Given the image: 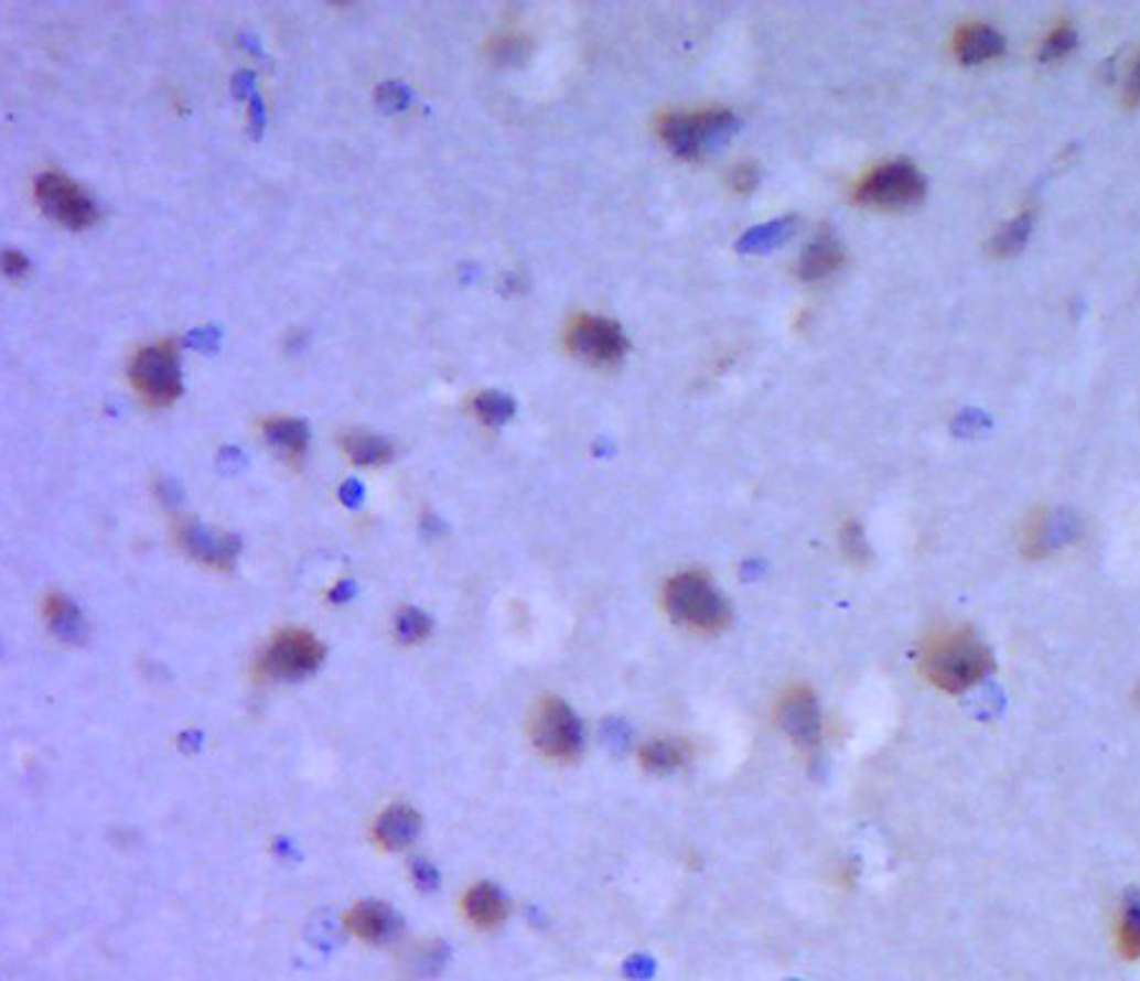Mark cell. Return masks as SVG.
<instances>
[{"label":"cell","instance_id":"20","mask_svg":"<svg viewBox=\"0 0 1140 981\" xmlns=\"http://www.w3.org/2000/svg\"><path fill=\"white\" fill-rule=\"evenodd\" d=\"M845 261V254H841V246L831 236H818L814 244H810L800 256L798 273L800 279L816 281L829 277L831 271L839 269V263Z\"/></svg>","mask_w":1140,"mask_h":981},{"label":"cell","instance_id":"5","mask_svg":"<svg viewBox=\"0 0 1140 981\" xmlns=\"http://www.w3.org/2000/svg\"><path fill=\"white\" fill-rule=\"evenodd\" d=\"M660 139L676 151L678 157L693 159L703 147L719 141L734 128V118L729 110L706 108L693 112H665L660 118Z\"/></svg>","mask_w":1140,"mask_h":981},{"label":"cell","instance_id":"16","mask_svg":"<svg viewBox=\"0 0 1140 981\" xmlns=\"http://www.w3.org/2000/svg\"><path fill=\"white\" fill-rule=\"evenodd\" d=\"M1112 940L1120 959H1140V890H1130L1120 897L1112 918Z\"/></svg>","mask_w":1140,"mask_h":981},{"label":"cell","instance_id":"30","mask_svg":"<svg viewBox=\"0 0 1140 981\" xmlns=\"http://www.w3.org/2000/svg\"><path fill=\"white\" fill-rule=\"evenodd\" d=\"M3 267H6L8 273H26L29 271V259L21 251H13V248H8V251L3 254Z\"/></svg>","mask_w":1140,"mask_h":981},{"label":"cell","instance_id":"9","mask_svg":"<svg viewBox=\"0 0 1140 981\" xmlns=\"http://www.w3.org/2000/svg\"><path fill=\"white\" fill-rule=\"evenodd\" d=\"M36 200L54 220L67 225V228H85L98 218L93 197L62 172H44L36 176Z\"/></svg>","mask_w":1140,"mask_h":981},{"label":"cell","instance_id":"29","mask_svg":"<svg viewBox=\"0 0 1140 981\" xmlns=\"http://www.w3.org/2000/svg\"><path fill=\"white\" fill-rule=\"evenodd\" d=\"M754 184H757V166L750 162L736 164V169L732 172V187L736 192H750Z\"/></svg>","mask_w":1140,"mask_h":981},{"label":"cell","instance_id":"23","mask_svg":"<svg viewBox=\"0 0 1140 981\" xmlns=\"http://www.w3.org/2000/svg\"><path fill=\"white\" fill-rule=\"evenodd\" d=\"M1028 233H1031V215L1023 213V215H1018L1015 220L1005 223L998 233H994L990 251L994 256H1013L1015 251H1021L1023 248V244L1028 240Z\"/></svg>","mask_w":1140,"mask_h":981},{"label":"cell","instance_id":"27","mask_svg":"<svg viewBox=\"0 0 1140 981\" xmlns=\"http://www.w3.org/2000/svg\"><path fill=\"white\" fill-rule=\"evenodd\" d=\"M839 545H841V552H845V558L849 562H854V565H862V562L870 558V545H867L862 527H859L857 521H847V525L841 527Z\"/></svg>","mask_w":1140,"mask_h":981},{"label":"cell","instance_id":"22","mask_svg":"<svg viewBox=\"0 0 1140 981\" xmlns=\"http://www.w3.org/2000/svg\"><path fill=\"white\" fill-rule=\"evenodd\" d=\"M341 445L358 465H381L391 457V442L372 432H348L341 438Z\"/></svg>","mask_w":1140,"mask_h":981},{"label":"cell","instance_id":"6","mask_svg":"<svg viewBox=\"0 0 1140 981\" xmlns=\"http://www.w3.org/2000/svg\"><path fill=\"white\" fill-rule=\"evenodd\" d=\"M926 192V180L911 162H888L874 166L854 187V200L870 207H908Z\"/></svg>","mask_w":1140,"mask_h":981},{"label":"cell","instance_id":"28","mask_svg":"<svg viewBox=\"0 0 1140 981\" xmlns=\"http://www.w3.org/2000/svg\"><path fill=\"white\" fill-rule=\"evenodd\" d=\"M1074 44H1077V34H1074V29L1069 26V23H1062V26H1056L1046 36V42H1043L1039 56L1043 62L1062 60V56H1066L1074 50Z\"/></svg>","mask_w":1140,"mask_h":981},{"label":"cell","instance_id":"8","mask_svg":"<svg viewBox=\"0 0 1140 981\" xmlns=\"http://www.w3.org/2000/svg\"><path fill=\"white\" fill-rule=\"evenodd\" d=\"M128 376H131L136 389L157 405H166L182 391L180 360H176V348L170 341L143 345L136 351L131 366H128Z\"/></svg>","mask_w":1140,"mask_h":981},{"label":"cell","instance_id":"19","mask_svg":"<svg viewBox=\"0 0 1140 981\" xmlns=\"http://www.w3.org/2000/svg\"><path fill=\"white\" fill-rule=\"evenodd\" d=\"M954 50H957V56L965 64H979L1000 56L1002 50H1005V42H1002L998 31L985 26V23H967V26L957 31Z\"/></svg>","mask_w":1140,"mask_h":981},{"label":"cell","instance_id":"4","mask_svg":"<svg viewBox=\"0 0 1140 981\" xmlns=\"http://www.w3.org/2000/svg\"><path fill=\"white\" fill-rule=\"evenodd\" d=\"M325 647L308 629H284L269 642L259 657V672L267 680H302L323 665Z\"/></svg>","mask_w":1140,"mask_h":981},{"label":"cell","instance_id":"14","mask_svg":"<svg viewBox=\"0 0 1140 981\" xmlns=\"http://www.w3.org/2000/svg\"><path fill=\"white\" fill-rule=\"evenodd\" d=\"M345 926L351 928L353 936L364 940V944L379 946L397 936L399 918L389 905L374 903L372 899V903H358L353 907L348 918H345Z\"/></svg>","mask_w":1140,"mask_h":981},{"label":"cell","instance_id":"17","mask_svg":"<svg viewBox=\"0 0 1140 981\" xmlns=\"http://www.w3.org/2000/svg\"><path fill=\"white\" fill-rule=\"evenodd\" d=\"M420 833V816L409 806H391L374 820V839L387 851H401Z\"/></svg>","mask_w":1140,"mask_h":981},{"label":"cell","instance_id":"21","mask_svg":"<svg viewBox=\"0 0 1140 981\" xmlns=\"http://www.w3.org/2000/svg\"><path fill=\"white\" fill-rule=\"evenodd\" d=\"M264 435L275 445L279 453L297 457L308 448V424L294 417H275L264 422Z\"/></svg>","mask_w":1140,"mask_h":981},{"label":"cell","instance_id":"24","mask_svg":"<svg viewBox=\"0 0 1140 981\" xmlns=\"http://www.w3.org/2000/svg\"><path fill=\"white\" fill-rule=\"evenodd\" d=\"M443 961H445L443 944H424V946L412 948V951L407 953L405 969L409 977L424 979V977L435 974V971L443 967Z\"/></svg>","mask_w":1140,"mask_h":981},{"label":"cell","instance_id":"10","mask_svg":"<svg viewBox=\"0 0 1140 981\" xmlns=\"http://www.w3.org/2000/svg\"><path fill=\"white\" fill-rule=\"evenodd\" d=\"M566 341L570 353L593 366L616 364L627 351V341H624L620 325L596 315L573 317V323L568 325Z\"/></svg>","mask_w":1140,"mask_h":981},{"label":"cell","instance_id":"1","mask_svg":"<svg viewBox=\"0 0 1140 981\" xmlns=\"http://www.w3.org/2000/svg\"><path fill=\"white\" fill-rule=\"evenodd\" d=\"M992 649L965 624H942L921 642L918 670L942 693H967L992 672Z\"/></svg>","mask_w":1140,"mask_h":981},{"label":"cell","instance_id":"18","mask_svg":"<svg viewBox=\"0 0 1140 981\" xmlns=\"http://www.w3.org/2000/svg\"><path fill=\"white\" fill-rule=\"evenodd\" d=\"M44 622L54 637L67 645H83L87 639V624L79 608L64 593H52L44 601Z\"/></svg>","mask_w":1140,"mask_h":981},{"label":"cell","instance_id":"11","mask_svg":"<svg viewBox=\"0 0 1140 981\" xmlns=\"http://www.w3.org/2000/svg\"><path fill=\"white\" fill-rule=\"evenodd\" d=\"M1079 537V519L1066 509H1035L1021 529V550L1028 558H1048Z\"/></svg>","mask_w":1140,"mask_h":981},{"label":"cell","instance_id":"13","mask_svg":"<svg viewBox=\"0 0 1140 981\" xmlns=\"http://www.w3.org/2000/svg\"><path fill=\"white\" fill-rule=\"evenodd\" d=\"M461 907L465 920L478 930L499 928L509 915L507 897L502 895L499 887H494V884L488 882H478L469 887V892H465L461 899Z\"/></svg>","mask_w":1140,"mask_h":981},{"label":"cell","instance_id":"3","mask_svg":"<svg viewBox=\"0 0 1140 981\" xmlns=\"http://www.w3.org/2000/svg\"><path fill=\"white\" fill-rule=\"evenodd\" d=\"M529 742L545 759L576 762L583 750V726L568 703L542 696L529 711Z\"/></svg>","mask_w":1140,"mask_h":981},{"label":"cell","instance_id":"25","mask_svg":"<svg viewBox=\"0 0 1140 981\" xmlns=\"http://www.w3.org/2000/svg\"><path fill=\"white\" fill-rule=\"evenodd\" d=\"M512 399L499 391H481L473 399V409L486 424H502L512 414Z\"/></svg>","mask_w":1140,"mask_h":981},{"label":"cell","instance_id":"15","mask_svg":"<svg viewBox=\"0 0 1140 981\" xmlns=\"http://www.w3.org/2000/svg\"><path fill=\"white\" fill-rule=\"evenodd\" d=\"M693 759V746L686 739L660 736L639 746V767L649 775H670Z\"/></svg>","mask_w":1140,"mask_h":981},{"label":"cell","instance_id":"12","mask_svg":"<svg viewBox=\"0 0 1140 981\" xmlns=\"http://www.w3.org/2000/svg\"><path fill=\"white\" fill-rule=\"evenodd\" d=\"M176 537H180L182 550L192 554V558L205 562V565L228 570L238 554V537L215 532V529L197 525V521H184V525L176 529Z\"/></svg>","mask_w":1140,"mask_h":981},{"label":"cell","instance_id":"7","mask_svg":"<svg viewBox=\"0 0 1140 981\" xmlns=\"http://www.w3.org/2000/svg\"><path fill=\"white\" fill-rule=\"evenodd\" d=\"M775 723L793 746L803 754L818 750L824 739V713L808 686H788L777 696Z\"/></svg>","mask_w":1140,"mask_h":981},{"label":"cell","instance_id":"26","mask_svg":"<svg viewBox=\"0 0 1140 981\" xmlns=\"http://www.w3.org/2000/svg\"><path fill=\"white\" fill-rule=\"evenodd\" d=\"M397 637L405 642V645H415V642H422L430 634V618L417 608H405L397 616Z\"/></svg>","mask_w":1140,"mask_h":981},{"label":"cell","instance_id":"31","mask_svg":"<svg viewBox=\"0 0 1140 981\" xmlns=\"http://www.w3.org/2000/svg\"><path fill=\"white\" fill-rule=\"evenodd\" d=\"M1126 100L1133 106V103L1140 100V56L1133 64V69H1130V77H1128V85H1126Z\"/></svg>","mask_w":1140,"mask_h":981},{"label":"cell","instance_id":"2","mask_svg":"<svg viewBox=\"0 0 1140 981\" xmlns=\"http://www.w3.org/2000/svg\"><path fill=\"white\" fill-rule=\"evenodd\" d=\"M663 608L673 624L693 634H719L732 618L727 599L701 570H686L668 578L663 589Z\"/></svg>","mask_w":1140,"mask_h":981}]
</instances>
